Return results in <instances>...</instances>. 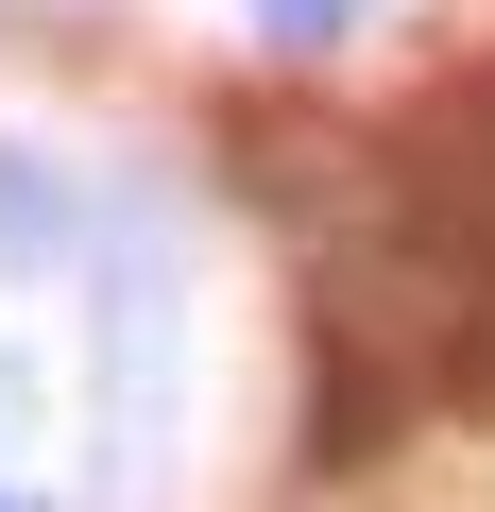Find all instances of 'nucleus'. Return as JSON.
Returning <instances> with one entry per match:
<instances>
[{"label":"nucleus","instance_id":"f257e3e1","mask_svg":"<svg viewBox=\"0 0 495 512\" xmlns=\"http://www.w3.org/2000/svg\"><path fill=\"white\" fill-rule=\"evenodd\" d=\"M86 274H103L86 461H103V495L137 512V478H154V461H171V427H188V256H171V222L120 188V205H86Z\"/></svg>","mask_w":495,"mask_h":512},{"label":"nucleus","instance_id":"f03ea898","mask_svg":"<svg viewBox=\"0 0 495 512\" xmlns=\"http://www.w3.org/2000/svg\"><path fill=\"white\" fill-rule=\"evenodd\" d=\"M86 171L69 154H35V137H0V274H69V256H86Z\"/></svg>","mask_w":495,"mask_h":512},{"label":"nucleus","instance_id":"20e7f679","mask_svg":"<svg viewBox=\"0 0 495 512\" xmlns=\"http://www.w3.org/2000/svg\"><path fill=\"white\" fill-rule=\"evenodd\" d=\"M0 512H52V495H35V478H0Z\"/></svg>","mask_w":495,"mask_h":512},{"label":"nucleus","instance_id":"7ed1b4c3","mask_svg":"<svg viewBox=\"0 0 495 512\" xmlns=\"http://www.w3.org/2000/svg\"><path fill=\"white\" fill-rule=\"evenodd\" d=\"M239 18H257V35H274V52H342V35H359V18H376V0H239Z\"/></svg>","mask_w":495,"mask_h":512}]
</instances>
